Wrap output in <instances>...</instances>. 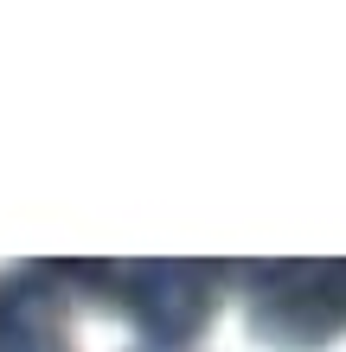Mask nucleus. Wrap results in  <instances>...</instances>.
<instances>
[{
  "mask_svg": "<svg viewBox=\"0 0 346 352\" xmlns=\"http://www.w3.org/2000/svg\"><path fill=\"white\" fill-rule=\"evenodd\" d=\"M250 327L263 346H321L346 333V263H289L250 301Z\"/></svg>",
  "mask_w": 346,
  "mask_h": 352,
  "instance_id": "nucleus-1",
  "label": "nucleus"
},
{
  "mask_svg": "<svg viewBox=\"0 0 346 352\" xmlns=\"http://www.w3.org/2000/svg\"><path fill=\"white\" fill-rule=\"evenodd\" d=\"M116 295L129 307V320L148 333L154 352H180L218 307L212 276L193 263H135V269H122Z\"/></svg>",
  "mask_w": 346,
  "mask_h": 352,
  "instance_id": "nucleus-2",
  "label": "nucleus"
},
{
  "mask_svg": "<svg viewBox=\"0 0 346 352\" xmlns=\"http://www.w3.org/2000/svg\"><path fill=\"white\" fill-rule=\"evenodd\" d=\"M0 352H65L45 282H0Z\"/></svg>",
  "mask_w": 346,
  "mask_h": 352,
  "instance_id": "nucleus-3",
  "label": "nucleus"
},
{
  "mask_svg": "<svg viewBox=\"0 0 346 352\" xmlns=\"http://www.w3.org/2000/svg\"><path fill=\"white\" fill-rule=\"evenodd\" d=\"M148 352H154V346H148Z\"/></svg>",
  "mask_w": 346,
  "mask_h": 352,
  "instance_id": "nucleus-4",
  "label": "nucleus"
}]
</instances>
